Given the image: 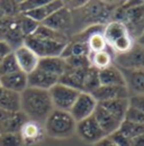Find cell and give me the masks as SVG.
I'll use <instances>...</instances> for the list:
<instances>
[{
    "instance_id": "cell-1",
    "label": "cell",
    "mask_w": 144,
    "mask_h": 146,
    "mask_svg": "<svg viewBox=\"0 0 144 146\" xmlns=\"http://www.w3.org/2000/svg\"><path fill=\"white\" fill-rule=\"evenodd\" d=\"M50 92L27 87L20 93V111L29 120L44 124L47 116L53 110Z\"/></svg>"
},
{
    "instance_id": "cell-2",
    "label": "cell",
    "mask_w": 144,
    "mask_h": 146,
    "mask_svg": "<svg viewBox=\"0 0 144 146\" xmlns=\"http://www.w3.org/2000/svg\"><path fill=\"white\" fill-rule=\"evenodd\" d=\"M113 20L123 23L128 31V34L136 42V39L144 33V2H122L114 11Z\"/></svg>"
},
{
    "instance_id": "cell-3",
    "label": "cell",
    "mask_w": 144,
    "mask_h": 146,
    "mask_svg": "<svg viewBox=\"0 0 144 146\" xmlns=\"http://www.w3.org/2000/svg\"><path fill=\"white\" fill-rule=\"evenodd\" d=\"M122 2L116 1H87L83 7L78 9L81 15V19L86 26L103 25L113 20V15L116 8Z\"/></svg>"
},
{
    "instance_id": "cell-4",
    "label": "cell",
    "mask_w": 144,
    "mask_h": 146,
    "mask_svg": "<svg viewBox=\"0 0 144 146\" xmlns=\"http://www.w3.org/2000/svg\"><path fill=\"white\" fill-rule=\"evenodd\" d=\"M43 126L45 135L52 138L63 139L71 137L75 133L77 121L73 119L69 111L53 109L45 119Z\"/></svg>"
},
{
    "instance_id": "cell-5",
    "label": "cell",
    "mask_w": 144,
    "mask_h": 146,
    "mask_svg": "<svg viewBox=\"0 0 144 146\" xmlns=\"http://www.w3.org/2000/svg\"><path fill=\"white\" fill-rule=\"evenodd\" d=\"M24 45L31 48L39 58L61 56L67 44L54 42L44 37L37 36L35 34L29 35L24 39Z\"/></svg>"
},
{
    "instance_id": "cell-6",
    "label": "cell",
    "mask_w": 144,
    "mask_h": 146,
    "mask_svg": "<svg viewBox=\"0 0 144 146\" xmlns=\"http://www.w3.org/2000/svg\"><path fill=\"white\" fill-rule=\"evenodd\" d=\"M49 92L54 109L70 111L74 101L77 100L81 91L64 86L62 83H56L53 88L49 90Z\"/></svg>"
},
{
    "instance_id": "cell-7",
    "label": "cell",
    "mask_w": 144,
    "mask_h": 146,
    "mask_svg": "<svg viewBox=\"0 0 144 146\" xmlns=\"http://www.w3.org/2000/svg\"><path fill=\"white\" fill-rule=\"evenodd\" d=\"M113 64L122 70H144V46L135 42L128 52L114 55Z\"/></svg>"
},
{
    "instance_id": "cell-8",
    "label": "cell",
    "mask_w": 144,
    "mask_h": 146,
    "mask_svg": "<svg viewBox=\"0 0 144 146\" xmlns=\"http://www.w3.org/2000/svg\"><path fill=\"white\" fill-rule=\"evenodd\" d=\"M75 133L80 136L82 141L90 143V144H96L103 138L107 137L104 130L99 126V124L97 123L93 115L77 123Z\"/></svg>"
},
{
    "instance_id": "cell-9",
    "label": "cell",
    "mask_w": 144,
    "mask_h": 146,
    "mask_svg": "<svg viewBox=\"0 0 144 146\" xmlns=\"http://www.w3.org/2000/svg\"><path fill=\"white\" fill-rule=\"evenodd\" d=\"M97 105L98 102L92 97V94L87 93V92H80L79 97L74 101L69 112L73 117V119L77 123H79L90 116H92L97 108Z\"/></svg>"
},
{
    "instance_id": "cell-10",
    "label": "cell",
    "mask_w": 144,
    "mask_h": 146,
    "mask_svg": "<svg viewBox=\"0 0 144 146\" xmlns=\"http://www.w3.org/2000/svg\"><path fill=\"white\" fill-rule=\"evenodd\" d=\"M72 24H73L72 11H70L67 7L61 8L60 10L54 13L53 15H51L49 18L42 23V25L67 35H69L68 33L72 27Z\"/></svg>"
},
{
    "instance_id": "cell-11",
    "label": "cell",
    "mask_w": 144,
    "mask_h": 146,
    "mask_svg": "<svg viewBox=\"0 0 144 146\" xmlns=\"http://www.w3.org/2000/svg\"><path fill=\"white\" fill-rule=\"evenodd\" d=\"M14 55L16 57L17 64L19 66V70L25 74H29L34 70L37 69L38 66V62H39V57L27 46L21 45L18 48L14 50Z\"/></svg>"
},
{
    "instance_id": "cell-12",
    "label": "cell",
    "mask_w": 144,
    "mask_h": 146,
    "mask_svg": "<svg viewBox=\"0 0 144 146\" xmlns=\"http://www.w3.org/2000/svg\"><path fill=\"white\" fill-rule=\"evenodd\" d=\"M19 134L21 136L24 145L32 146L39 143L41 141H43V138L45 136V130H44L43 124L28 119L21 127Z\"/></svg>"
},
{
    "instance_id": "cell-13",
    "label": "cell",
    "mask_w": 144,
    "mask_h": 146,
    "mask_svg": "<svg viewBox=\"0 0 144 146\" xmlns=\"http://www.w3.org/2000/svg\"><path fill=\"white\" fill-rule=\"evenodd\" d=\"M97 102H104L116 99H128L131 93L127 87L119 86H100L91 93Z\"/></svg>"
},
{
    "instance_id": "cell-14",
    "label": "cell",
    "mask_w": 144,
    "mask_h": 146,
    "mask_svg": "<svg viewBox=\"0 0 144 146\" xmlns=\"http://www.w3.org/2000/svg\"><path fill=\"white\" fill-rule=\"evenodd\" d=\"M27 82H28V87L31 88L49 91L56 83H59V76L45 72L37 68L36 70L27 75Z\"/></svg>"
},
{
    "instance_id": "cell-15",
    "label": "cell",
    "mask_w": 144,
    "mask_h": 146,
    "mask_svg": "<svg viewBox=\"0 0 144 146\" xmlns=\"http://www.w3.org/2000/svg\"><path fill=\"white\" fill-rule=\"evenodd\" d=\"M63 7H64V1L62 0H47L41 7L33 9L31 11L24 13V15L37 21L38 24H42L45 19H47L51 15H53L54 13H56Z\"/></svg>"
},
{
    "instance_id": "cell-16",
    "label": "cell",
    "mask_w": 144,
    "mask_h": 146,
    "mask_svg": "<svg viewBox=\"0 0 144 146\" xmlns=\"http://www.w3.org/2000/svg\"><path fill=\"white\" fill-rule=\"evenodd\" d=\"M93 117L96 118L97 123L104 130L106 136H109L113 133H115L116 130H118L121 127V124H122V121L116 119L111 113H109L107 110L104 107H101L99 104L97 105V108L93 112Z\"/></svg>"
},
{
    "instance_id": "cell-17",
    "label": "cell",
    "mask_w": 144,
    "mask_h": 146,
    "mask_svg": "<svg viewBox=\"0 0 144 146\" xmlns=\"http://www.w3.org/2000/svg\"><path fill=\"white\" fill-rule=\"evenodd\" d=\"M0 83L3 89L21 93L28 87L27 74H25L21 71H18L5 76H0Z\"/></svg>"
},
{
    "instance_id": "cell-18",
    "label": "cell",
    "mask_w": 144,
    "mask_h": 146,
    "mask_svg": "<svg viewBox=\"0 0 144 146\" xmlns=\"http://www.w3.org/2000/svg\"><path fill=\"white\" fill-rule=\"evenodd\" d=\"M99 80H100V86L126 87L125 78L123 75V72L121 71V69H118L114 64L99 71Z\"/></svg>"
},
{
    "instance_id": "cell-19",
    "label": "cell",
    "mask_w": 144,
    "mask_h": 146,
    "mask_svg": "<svg viewBox=\"0 0 144 146\" xmlns=\"http://www.w3.org/2000/svg\"><path fill=\"white\" fill-rule=\"evenodd\" d=\"M125 78L126 87L129 92H134V94H144V70H122Z\"/></svg>"
},
{
    "instance_id": "cell-20",
    "label": "cell",
    "mask_w": 144,
    "mask_h": 146,
    "mask_svg": "<svg viewBox=\"0 0 144 146\" xmlns=\"http://www.w3.org/2000/svg\"><path fill=\"white\" fill-rule=\"evenodd\" d=\"M37 68L60 78L67 70V63H65V60L61 56L43 57V58H39Z\"/></svg>"
},
{
    "instance_id": "cell-21",
    "label": "cell",
    "mask_w": 144,
    "mask_h": 146,
    "mask_svg": "<svg viewBox=\"0 0 144 146\" xmlns=\"http://www.w3.org/2000/svg\"><path fill=\"white\" fill-rule=\"evenodd\" d=\"M86 70H75V69H70L67 66L65 72L63 73L59 78V83H62L64 86H68L70 88L77 89L82 92V87H83V79Z\"/></svg>"
},
{
    "instance_id": "cell-22",
    "label": "cell",
    "mask_w": 144,
    "mask_h": 146,
    "mask_svg": "<svg viewBox=\"0 0 144 146\" xmlns=\"http://www.w3.org/2000/svg\"><path fill=\"white\" fill-rule=\"evenodd\" d=\"M103 35L105 37V39H106V42L108 44V47H109L117 39L122 38L125 35H128V31H127L126 26L123 23L116 21V20H111V21L107 23L104 26Z\"/></svg>"
},
{
    "instance_id": "cell-23",
    "label": "cell",
    "mask_w": 144,
    "mask_h": 146,
    "mask_svg": "<svg viewBox=\"0 0 144 146\" xmlns=\"http://www.w3.org/2000/svg\"><path fill=\"white\" fill-rule=\"evenodd\" d=\"M0 109L7 112L20 111V93L2 88L0 91Z\"/></svg>"
},
{
    "instance_id": "cell-24",
    "label": "cell",
    "mask_w": 144,
    "mask_h": 146,
    "mask_svg": "<svg viewBox=\"0 0 144 146\" xmlns=\"http://www.w3.org/2000/svg\"><path fill=\"white\" fill-rule=\"evenodd\" d=\"M98 104L101 107H104L109 113H111L119 121L124 120L126 111L129 107L128 99H116V100H109V101L98 102Z\"/></svg>"
},
{
    "instance_id": "cell-25",
    "label": "cell",
    "mask_w": 144,
    "mask_h": 146,
    "mask_svg": "<svg viewBox=\"0 0 144 146\" xmlns=\"http://www.w3.org/2000/svg\"><path fill=\"white\" fill-rule=\"evenodd\" d=\"M89 61L91 68L100 71V70H104L108 66L113 65L114 54L111 53L110 50L103 51V52H97V53H90Z\"/></svg>"
},
{
    "instance_id": "cell-26",
    "label": "cell",
    "mask_w": 144,
    "mask_h": 146,
    "mask_svg": "<svg viewBox=\"0 0 144 146\" xmlns=\"http://www.w3.org/2000/svg\"><path fill=\"white\" fill-rule=\"evenodd\" d=\"M27 120H28V118L21 111L10 112L5 123L2 133H19L21 127L24 126V124Z\"/></svg>"
},
{
    "instance_id": "cell-27",
    "label": "cell",
    "mask_w": 144,
    "mask_h": 146,
    "mask_svg": "<svg viewBox=\"0 0 144 146\" xmlns=\"http://www.w3.org/2000/svg\"><path fill=\"white\" fill-rule=\"evenodd\" d=\"M90 52L88 48L87 43H81V42H75V40H69L67 44L61 57L67 58L70 56H89Z\"/></svg>"
},
{
    "instance_id": "cell-28",
    "label": "cell",
    "mask_w": 144,
    "mask_h": 146,
    "mask_svg": "<svg viewBox=\"0 0 144 146\" xmlns=\"http://www.w3.org/2000/svg\"><path fill=\"white\" fill-rule=\"evenodd\" d=\"M100 87V80H99V71L91 68L87 69L85 79H83V87H82V92L87 93H92L96 89Z\"/></svg>"
},
{
    "instance_id": "cell-29",
    "label": "cell",
    "mask_w": 144,
    "mask_h": 146,
    "mask_svg": "<svg viewBox=\"0 0 144 146\" xmlns=\"http://www.w3.org/2000/svg\"><path fill=\"white\" fill-rule=\"evenodd\" d=\"M15 18H16L18 26H19V28H20V31H21V33H23L25 38L27 36H29V35H33L36 32V29L38 28V26L41 25L37 21L33 20L29 17H27L24 14H19Z\"/></svg>"
},
{
    "instance_id": "cell-30",
    "label": "cell",
    "mask_w": 144,
    "mask_h": 146,
    "mask_svg": "<svg viewBox=\"0 0 144 146\" xmlns=\"http://www.w3.org/2000/svg\"><path fill=\"white\" fill-rule=\"evenodd\" d=\"M87 45H88L90 53H97V52H103V51L109 50L107 42L103 35V32L92 34L87 40Z\"/></svg>"
},
{
    "instance_id": "cell-31",
    "label": "cell",
    "mask_w": 144,
    "mask_h": 146,
    "mask_svg": "<svg viewBox=\"0 0 144 146\" xmlns=\"http://www.w3.org/2000/svg\"><path fill=\"white\" fill-rule=\"evenodd\" d=\"M135 44V40L131 37V35H125L122 38L117 39L116 42H114L110 46H109V50L111 51V53L114 55H118V54H124L126 52H128L133 45Z\"/></svg>"
},
{
    "instance_id": "cell-32",
    "label": "cell",
    "mask_w": 144,
    "mask_h": 146,
    "mask_svg": "<svg viewBox=\"0 0 144 146\" xmlns=\"http://www.w3.org/2000/svg\"><path fill=\"white\" fill-rule=\"evenodd\" d=\"M20 71L17 64L16 57L14 55V52L9 53L3 57V60L0 62V76H5L11 73H15Z\"/></svg>"
},
{
    "instance_id": "cell-33",
    "label": "cell",
    "mask_w": 144,
    "mask_h": 146,
    "mask_svg": "<svg viewBox=\"0 0 144 146\" xmlns=\"http://www.w3.org/2000/svg\"><path fill=\"white\" fill-rule=\"evenodd\" d=\"M119 130L127 137H129L131 139H134V138L139 137L140 135L144 134V125L143 124H134V123L123 120L121 124Z\"/></svg>"
},
{
    "instance_id": "cell-34",
    "label": "cell",
    "mask_w": 144,
    "mask_h": 146,
    "mask_svg": "<svg viewBox=\"0 0 144 146\" xmlns=\"http://www.w3.org/2000/svg\"><path fill=\"white\" fill-rule=\"evenodd\" d=\"M67 66L75 70H86L90 68L89 56H70L64 58Z\"/></svg>"
},
{
    "instance_id": "cell-35",
    "label": "cell",
    "mask_w": 144,
    "mask_h": 146,
    "mask_svg": "<svg viewBox=\"0 0 144 146\" xmlns=\"http://www.w3.org/2000/svg\"><path fill=\"white\" fill-rule=\"evenodd\" d=\"M0 146H25L19 133H1Z\"/></svg>"
},
{
    "instance_id": "cell-36",
    "label": "cell",
    "mask_w": 144,
    "mask_h": 146,
    "mask_svg": "<svg viewBox=\"0 0 144 146\" xmlns=\"http://www.w3.org/2000/svg\"><path fill=\"white\" fill-rule=\"evenodd\" d=\"M2 9L6 14L7 17H16L17 15L20 14L19 10V1L17 0H2L0 1Z\"/></svg>"
},
{
    "instance_id": "cell-37",
    "label": "cell",
    "mask_w": 144,
    "mask_h": 146,
    "mask_svg": "<svg viewBox=\"0 0 144 146\" xmlns=\"http://www.w3.org/2000/svg\"><path fill=\"white\" fill-rule=\"evenodd\" d=\"M107 137L117 146H133V139H131L129 137L124 135L119 129Z\"/></svg>"
},
{
    "instance_id": "cell-38",
    "label": "cell",
    "mask_w": 144,
    "mask_h": 146,
    "mask_svg": "<svg viewBox=\"0 0 144 146\" xmlns=\"http://www.w3.org/2000/svg\"><path fill=\"white\" fill-rule=\"evenodd\" d=\"M124 120L129 121V123H134V124H143L144 125V112L129 106L126 111Z\"/></svg>"
},
{
    "instance_id": "cell-39",
    "label": "cell",
    "mask_w": 144,
    "mask_h": 146,
    "mask_svg": "<svg viewBox=\"0 0 144 146\" xmlns=\"http://www.w3.org/2000/svg\"><path fill=\"white\" fill-rule=\"evenodd\" d=\"M47 0H21L19 1V10L20 14L31 11L33 9H36L38 7H41L42 5H44Z\"/></svg>"
},
{
    "instance_id": "cell-40",
    "label": "cell",
    "mask_w": 144,
    "mask_h": 146,
    "mask_svg": "<svg viewBox=\"0 0 144 146\" xmlns=\"http://www.w3.org/2000/svg\"><path fill=\"white\" fill-rule=\"evenodd\" d=\"M129 106L144 112V94H132L128 98Z\"/></svg>"
},
{
    "instance_id": "cell-41",
    "label": "cell",
    "mask_w": 144,
    "mask_h": 146,
    "mask_svg": "<svg viewBox=\"0 0 144 146\" xmlns=\"http://www.w3.org/2000/svg\"><path fill=\"white\" fill-rule=\"evenodd\" d=\"M11 52H13L11 47H10L7 43L0 40V62L3 60V57H5L6 55H8L9 53H11Z\"/></svg>"
},
{
    "instance_id": "cell-42",
    "label": "cell",
    "mask_w": 144,
    "mask_h": 146,
    "mask_svg": "<svg viewBox=\"0 0 144 146\" xmlns=\"http://www.w3.org/2000/svg\"><path fill=\"white\" fill-rule=\"evenodd\" d=\"M95 146H117L114 142H111L108 137H105V138H103L101 141H99L98 143H96Z\"/></svg>"
},
{
    "instance_id": "cell-43",
    "label": "cell",
    "mask_w": 144,
    "mask_h": 146,
    "mask_svg": "<svg viewBox=\"0 0 144 146\" xmlns=\"http://www.w3.org/2000/svg\"><path fill=\"white\" fill-rule=\"evenodd\" d=\"M133 146H144V134L133 139Z\"/></svg>"
},
{
    "instance_id": "cell-44",
    "label": "cell",
    "mask_w": 144,
    "mask_h": 146,
    "mask_svg": "<svg viewBox=\"0 0 144 146\" xmlns=\"http://www.w3.org/2000/svg\"><path fill=\"white\" fill-rule=\"evenodd\" d=\"M136 43H137V44H140V45H142V46H144V33L141 35V36L139 37L137 39H136Z\"/></svg>"
},
{
    "instance_id": "cell-45",
    "label": "cell",
    "mask_w": 144,
    "mask_h": 146,
    "mask_svg": "<svg viewBox=\"0 0 144 146\" xmlns=\"http://www.w3.org/2000/svg\"><path fill=\"white\" fill-rule=\"evenodd\" d=\"M7 16H6V14H5V11H3V9H2V6H1V3H0V20L3 18H6Z\"/></svg>"
},
{
    "instance_id": "cell-46",
    "label": "cell",
    "mask_w": 144,
    "mask_h": 146,
    "mask_svg": "<svg viewBox=\"0 0 144 146\" xmlns=\"http://www.w3.org/2000/svg\"><path fill=\"white\" fill-rule=\"evenodd\" d=\"M1 89H2V86H1V83H0V91H1Z\"/></svg>"
}]
</instances>
